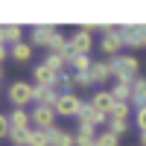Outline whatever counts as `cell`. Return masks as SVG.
<instances>
[{
	"mask_svg": "<svg viewBox=\"0 0 146 146\" xmlns=\"http://www.w3.org/2000/svg\"><path fill=\"white\" fill-rule=\"evenodd\" d=\"M29 131H32V129H9V137H12V143H15V146H27Z\"/></svg>",
	"mask_w": 146,
	"mask_h": 146,
	"instance_id": "cb8c5ba5",
	"label": "cell"
},
{
	"mask_svg": "<svg viewBox=\"0 0 146 146\" xmlns=\"http://www.w3.org/2000/svg\"><path fill=\"white\" fill-rule=\"evenodd\" d=\"M82 105H85V102L79 100L76 94H62V96H58V102L53 105V111H56L58 117H79Z\"/></svg>",
	"mask_w": 146,
	"mask_h": 146,
	"instance_id": "5b68a950",
	"label": "cell"
},
{
	"mask_svg": "<svg viewBox=\"0 0 146 146\" xmlns=\"http://www.w3.org/2000/svg\"><path fill=\"white\" fill-rule=\"evenodd\" d=\"M58 76H62V73H53V70L47 67L44 62L32 67V85H35V88H53V91H56Z\"/></svg>",
	"mask_w": 146,
	"mask_h": 146,
	"instance_id": "52a82bcc",
	"label": "cell"
},
{
	"mask_svg": "<svg viewBox=\"0 0 146 146\" xmlns=\"http://www.w3.org/2000/svg\"><path fill=\"white\" fill-rule=\"evenodd\" d=\"M9 58L18 62V64H29V58H32V41H21L15 47H9Z\"/></svg>",
	"mask_w": 146,
	"mask_h": 146,
	"instance_id": "4fadbf2b",
	"label": "cell"
},
{
	"mask_svg": "<svg viewBox=\"0 0 146 146\" xmlns=\"http://www.w3.org/2000/svg\"><path fill=\"white\" fill-rule=\"evenodd\" d=\"M58 27H53V23H35V27L29 29V38H32V44L35 47H47V50H50L53 47V41L58 38Z\"/></svg>",
	"mask_w": 146,
	"mask_h": 146,
	"instance_id": "277c9868",
	"label": "cell"
},
{
	"mask_svg": "<svg viewBox=\"0 0 146 146\" xmlns=\"http://www.w3.org/2000/svg\"><path fill=\"white\" fill-rule=\"evenodd\" d=\"M9 129H32V111H27V108H12Z\"/></svg>",
	"mask_w": 146,
	"mask_h": 146,
	"instance_id": "5bb4252c",
	"label": "cell"
},
{
	"mask_svg": "<svg viewBox=\"0 0 146 146\" xmlns=\"http://www.w3.org/2000/svg\"><path fill=\"white\" fill-rule=\"evenodd\" d=\"M111 70H114V79L117 82H135L140 76V62H137V56H123L120 53L117 58H111Z\"/></svg>",
	"mask_w": 146,
	"mask_h": 146,
	"instance_id": "6da1fadb",
	"label": "cell"
},
{
	"mask_svg": "<svg viewBox=\"0 0 146 146\" xmlns=\"http://www.w3.org/2000/svg\"><path fill=\"white\" fill-rule=\"evenodd\" d=\"M135 123H137V129H140V135H143V131H146V105L135 108Z\"/></svg>",
	"mask_w": 146,
	"mask_h": 146,
	"instance_id": "83f0119b",
	"label": "cell"
},
{
	"mask_svg": "<svg viewBox=\"0 0 146 146\" xmlns=\"http://www.w3.org/2000/svg\"><path fill=\"white\" fill-rule=\"evenodd\" d=\"M108 91L114 94L117 102H129V105H131V85H129V82H117L114 88H108Z\"/></svg>",
	"mask_w": 146,
	"mask_h": 146,
	"instance_id": "ffe728a7",
	"label": "cell"
},
{
	"mask_svg": "<svg viewBox=\"0 0 146 146\" xmlns=\"http://www.w3.org/2000/svg\"><path fill=\"white\" fill-rule=\"evenodd\" d=\"M94 146H120V137L114 135L111 129H105V131H96V143Z\"/></svg>",
	"mask_w": 146,
	"mask_h": 146,
	"instance_id": "603a6c76",
	"label": "cell"
},
{
	"mask_svg": "<svg viewBox=\"0 0 146 146\" xmlns=\"http://www.w3.org/2000/svg\"><path fill=\"white\" fill-rule=\"evenodd\" d=\"M58 96H62V94H58V91H53V88H35V105H56L58 102Z\"/></svg>",
	"mask_w": 146,
	"mask_h": 146,
	"instance_id": "ac0fdd59",
	"label": "cell"
},
{
	"mask_svg": "<svg viewBox=\"0 0 146 146\" xmlns=\"http://www.w3.org/2000/svg\"><path fill=\"white\" fill-rule=\"evenodd\" d=\"M131 105L135 108L146 105V76H137L135 82H131Z\"/></svg>",
	"mask_w": 146,
	"mask_h": 146,
	"instance_id": "9a60e30c",
	"label": "cell"
},
{
	"mask_svg": "<svg viewBox=\"0 0 146 146\" xmlns=\"http://www.w3.org/2000/svg\"><path fill=\"white\" fill-rule=\"evenodd\" d=\"M91 82L94 85H105L108 79H114V70H111V62H94V67H91Z\"/></svg>",
	"mask_w": 146,
	"mask_h": 146,
	"instance_id": "7c38bea8",
	"label": "cell"
},
{
	"mask_svg": "<svg viewBox=\"0 0 146 146\" xmlns=\"http://www.w3.org/2000/svg\"><path fill=\"white\" fill-rule=\"evenodd\" d=\"M123 41L126 47H146V23H129V27H123Z\"/></svg>",
	"mask_w": 146,
	"mask_h": 146,
	"instance_id": "30bf717a",
	"label": "cell"
},
{
	"mask_svg": "<svg viewBox=\"0 0 146 146\" xmlns=\"http://www.w3.org/2000/svg\"><path fill=\"white\" fill-rule=\"evenodd\" d=\"M91 47H94V32H91L88 27H79L76 32H73V38H70V50H73V56H88Z\"/></svg>",
	"mask_w": 146,
	"mask_h": 146,
	"instance_id": "8992f818",
	"label": "cell"
},
{
	"mask_svg": "<svg viewBox=\"0 0 146 146\" xmlns=\"http://www.w3.org/2000/svg\"><path fill=\"white\" fill-rule=\"evenodd\" d=\"M79 123H88V126H94V129H100L102 123H108V117H105L102 111H96L91 102H85L82 111H79Z\"/></svg>",
	"mask_w": 146,
	"mask_h": 146,
	"instance_id": "8fae6325",
	"label": "cell"
},
{
	"mask_svg": "<svg viewBox=\"0 0 146 146\" xmlns=\"http://www.w3.org/2000/svg\"><path fill=\"white\" fill-rule=\"evenodd\" d=\"M0 82H3V67H0Z\"/></svg>",
	"mask_w": 146,
	"mask_h": 146,
	"instance_id": "d6a6232c",
	"label": "cell"
},
{
	"mask_svg": "<svg viewBox=\"0 0 146 146\" xmlns=\"http://www.w3.org/2000/svg\"><path fill=\"white\" fill-rule=\"evenodd\" d=\"M21 35H23V29L18 27V23H6V44H21Z\"/></svg>",
	"mask_w": 146,
	"mask_h": 146,
	"instance_id": "d4e9b609",
	"label": "cell"
},
{
	"mask_svg": "<svg viewBox=\"0 0 146 146\" xmlns=\"http://www.w3.org/2000/svg\"><path fill=\"white\" fill-rule=\"evenodd\" d=\"M6 58H9V47H3V44H0V67L6 64Z\"/></svg>",
	"mask_w": 146,
	"mask_h": 146,
	"instance_id": "f546056e",
	"label": "cell"
},
{
	"mask_svg": "<svg viewBox=\"0 0 146 146\" xmlns=\"http://www.w3.org/2000/svg\"><path fill=\"white\" fill-rule=\"evenodd\" d=\"M9 102H12V108H29L35 102V85L32 82H12L9 85Z\"/></svg>",
	"mask_w": 146,
	"mask_h": 146,
	"instance_id": "3957f363",
	"label": "cell"
},
{
	"mask_svg": "<svg viewBox=\"0 0 146 146\" xmlns=\"http://www.w3.org/2000/svg\"><path fill=\"white\" fill-rule=\"evenodd\" d=\"M50 146H76V135H70L67 129H53L50 131Z\"/></svg>",
	"mask_w": 146,
	"mask_h": 146,
	"instance_id": "e0dca14e",
	"label": "cell"
},
{
	"mask_svg": "<svg viewBox=\"0 0 146 146\" xmlns=\"http://www.w3.org/2000/svg\"><path fill=\"white\" fill-rule=\"evenodd\" d=\"M0 137H9V114H0Z\"/></svg>",
	"mask_w": 146,
	"mask_h": 146,
	"instance_id": "f1b7e54d",
	"label": "cell"
},
{
	"mask_svg": "<svg viewBox=\"0 0 146 146\" xmlns=\"http://www.w3.org/2000/svg\"><path fill=\"white\" fill-rule=\"evenodd\" d=\"M91 105L96 108V111H102L105 117H111V114H114V108H117V100H114V94L108 91V88H100V91L91 96Z\"/></svg>",
	"mask_w": 146,
	"mask_h": 146,
	"instance_id": "9c48e42d",
	"label": "cell"
},
{
	"mask_svg": "<svg viewBox=\"0 0 146 146\" xmlns=\"http://www.w3.org/2000/svg\"><path fill=\"white\" fill-rule=\"evenodd\" d=\"M123 47H126V41H123V27H102V35H100V50H102V56L117 58Z\"/></svg>",
	"mask_w": 146,
	"mask_h": 146,
	"instance_id": "7a4b0ae2",
	"label": "cell"
},
{
	"mask_svg": "<svg viewBox=\"0 0 146 146\" xmlns=\"http://www.w3.org/2000/svg\"><path fill=\"white\" fill-rule=\"evenodd\" d=\"M96 143V129L88 123H79L76 129V146H94Z\"/></svg>",
	"mask_w": 146,
	"mask_h": 146,
	"instance_id": "2e32d148",
	"label": "cell"
},
{
	"mask_svg": "<svg viewBox=\"0 0 146 146\" xmlns=\"http://www.w3.org/2000/svg\"><path fill=\"white\" fill-rule=\"evenodd\" d=\"M0 44L9 47V44H6V23H0Z\"/></svg>",
	"mask_w": 146,
	"mask_h": 146,
	"instance_id": "4dcf8cb0",
	"label": "cell"
},
{
	"mask_svg": "<svg viewBox=\"0 0 146 146\" xmlns=\"http://www.w3.org/2000/svg\"><path fill=\"white\" fill-rule=\"evenodd\" d=\"M129 111H131V105H129V102H117L114 114L108 117V120H129Z\"/></svg>",
	"mask_w": 146,
	"mask_h": 146,
	"instance_id": "4316f807",
	"label": "cell"
},
{
	"mask_svg": "<svg viewBox=\"0 0 146 146\" xmlns=\"http://www.w3.org/2000/svg\"><path fill=\"white\" fill-rule=\"evenodd\" d=\"M140 146H146V131H143V135H140Z\"/></svg>",
	"mask_w": 146,
	"mask_h": 146,
	"instance_id": "1f68e13d",
	"label": "cell"
},
{
	"mask_svg": "<svg viewBox=\"0 0 146 146\" xmlns=\"http://www.w3.org/2000/svg\"><path fill=\"white\" fill-rule=\"evenodd\" d=\"M129 126H131L129 120H108V129H111L117 137H120V135H126V131H129Z\"/></svg>",
	"mask_w": 146,
	"mask_h": 146,
	"instance_id": "484cf974",
	"label": "cell"
},
{
	"mask_svg": "<svg viewBox=\"0 0 146 146\" xmlns=\"http://www.w3.org/2000/svg\"><path fill=\"white\" fill-rule=\"evenodd\" d=\"M91 67H94L91 56H73V58H70V70H73V73H82V76H88Z\"/></svg>",
	"mask_w": 146,
	"mask_h": 146,
	"instance_id": "d6986e66",
	"label": "cell"
},
{
	"mask_svg": "<svg viewBox=\"0 0 146 146\" xmlns=\"http://www.w3.org/2000/svg\"><path fill=\"white\" fill-rule=\"evenodd\" d=\"M44 64L50 67L53 73H64V67H67V58H64V56H58V53H47Z\"/></svg>",
	"mask_w": 146,
	"mask_h": 146,
	"instance_id": "44dd1931",
	"label": "cell"
},
{
	"mask_svg": "<svg viewBox=\"0 0 146 146\" xmlns=\"http://www.w3.org/2000/svg\"><path fill=\"white\" fill-rule=\"evenodd\" d=\"M50 131H53V129H50ZM50 131H44V129H32L27 146H50Z\"/></svg>",
	"mask_w": 146,
	"mask_h": 146,
	"instance_id": "7402d4cb",
	"label": "cell"
},
{
	"mask_svg": "<svg viewBox=\"0 0 146 146\" xmlns=\"http://www.w3.org/2000/svg\"><path fill=\"white\" fill-rule=\"evenodd\" d=\"M56 111L50 105H35V111H32V129H44V131H50L56 129Z\"/></svg>",
	"mask_w": 146,
	"mask_h": 146,
	"instance_id": "ba28073f",
	"label": "cell"
}]
</instances>
